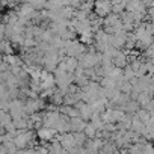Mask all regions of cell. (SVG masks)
<instances>
[{"label": "cell", "instance_id": "cell-1", "mask_svg": "<svg viewBox=\"0 0 154 154\" xmlns=\"http://www.w3.org/2000/svg\"><path fill=\"white\" fill-rule=\"evenodd\" d=\"M98 18H104L112 12V3L110 2H95L94 3V11H92Z\"/></svg>", "mask_w": 154, "mask_h": 154}, {"label": "cell", "instance_id": "cell-2", "mask_svg": "<svg viewBox=\"0 0 154 154\" xmlns=\"http://www.w3.org/2000/svg\"><path fill=\"white\" fill-rule=\"evenodd\" d=\"M86 121H83L80 116L79 118H71L69 119V133H82L86 127Z\"/></svg>", "mask_w": 154, "mask_h": 154}, {"label": "cell", "instance_id": "cell-3", "mask_svg": "<svg viewBox=\"0 0 154 154\" xmlns=\"http://www.w3.org/2000/svg\"><path fill=\"white\" fill-rule=\"evenodd\" d=\"M36 137L39 139V140H42V142H48V140H53V137H54V134H56V131L53 130V128H45V127H41L39 130H36Z\"/></svg>", "mask_w": 154, "mask_h": 154}, {"label": "cell", "instance_id": "cell-4", "mask_svg": "<svg viewBox=\"0 0 154 154\" xmlns=\"http://www.w3.org/2000/svg\"><path fill=\"white\" fill-rule=\"evenodd\" d=\"M59 143H60V146H62L65 151H68V149L74 148V146H75V142H74L72 133H65V134H62V137H60Z\"/></svg>", "mask_w": 154, "mask_h": 154}, {"label": "cell", "instance_id": "cell-5", "mask_svg": "<svg viewBox=\"0 0 154 154\" xmlns=\"http://www.w3.org/2000/svg\"><path fill=\"white\" fill-rule=\"evenodd\" d=\"M112 65L113 66H116V68H125L127 65H128V62H127V56L124 54V51L122 50H119L118 51V54L112 59Z\"/></svg>", "mask_w": 154, "mask_h": 154}, {"label": "cell", "instance_id": "cell-6", "mask_svg": "<svg viewBox=\"0 0 154 154\" xmlns=\"http://www.w3.org/2000/svg\"><path fill=\"white\" fill-rule=\"evenodd\" d=\"M14 45L8 41V39H2L0 41V56H9L14 54Z\"/></svg>", "mask_w": 154, "mask_h": 154}, {"label": "cell", "instance_id": "cell-7", "mask_svg": "<svg viewBox=\"0 0 154 154\" xmlns=\"http://www.w3.org/2000/svg\"><path fill=\"white\" fill-rule=\"evenodd\" d=\"M94 41H95V44H107L109 45V35H106V32L101 29L94 33Z\"/></svg>", "mask_w": 154, "mask_h": 154}, {"label": "cell", "instance_id": "cell-8", "mask_svg": "<svg viewBox=\"0 0 154 154\" xmlns=\"http://www.w3.org/2000/svg\"><path fill=\"white\" fill-rule=\"evenodd\" d=\"M63 62H65V69H66V72H71V74L75 71L77 66H79V65H77V59H75V57H65Z\"/></svg>", "mask_w": 154, "mask_h": 154}, {"label": "cell", "instance_id": "cell-9", "mask_svg": "<svg viewBox=\"0 0 154 154\" xmlns=\"http://www.w3.org/2000/svg\"><path fill=\"white\" fill-rule=\"evenodd\" d=\"M110 3H112V14L119 15L121 12L125 11V5H127V2H110Z\"/></svg>", "mask_w": 154, "mask_h": 154}, {"label": "cell", "instance_id": "cell-10", "mask_svg": "<svg viewBox=\"0 0 154 154\" xmlns=\"http://www.w3.org/2000/svg\"><path fill=\"white\" fill-rule=\"evenodd\" d=\"M62 101H63V95L56 89V92L50 97V104H53L54 107H59V106H62Z\"/></svg>", "mask_w": 154, "mask_h": 154}, {"label": "cell", "instance_id": "cell-11", "mask_svg": "<svg viewBox=\"0 0 154 154\" xmlns=\"http://www.w3.org/2000/svg\"><path fill=\"white\" fill-rule=\"evenodd\" d=\"M72 137H74V142H75V146H82V148H83V145H85V142L88 140L83 131H82V133H72Z\"/></svg>", "mask_w": 154, "mask_h": 154}, {"label": "cell", "instance_id": "cell-12", "mask_svg": "<svg viewBox=\"0 0 154 154\" xmlns=\"http://www.w3.org/2000/svg\"><path fill=\"white\" fill-rule=\"evenodd\" d=\"M83 133H85V136H86V139H94L95 137V134H97V130L88 122L86 124V127H85V130H83Z\"/></svg>", "mask_w": 154, "mask_h": 154}, {"label": "cell", "instance_id": "cell-13", "mask_svg": "<svg viewBox=\"0 0 154 154\" xmlns=\"http://www.w3.org/2000/svg\"><path fill=\"white\" fill-rule=\"evenodd\" d=\"M5 39V24L0 23V41Z\"/></svg>", "mask_w": 154, "mask_h": 154}, {"label": "cell", "instance_id": "cell-14", "mask_svg": "<svg viewBox=\"0 0 154 154\" xmlns=\"http://www.w3.org/2000/svg\"><path fill=\"white\" fill-rule=\"evenodd\" d=\"M24 154H38L35 148H26L24 149Z\"/></svg>", "mask_w": 154, "mask_h": 154}, {"label": "cell", "instance_id": "cell-15", "mask_svg": "<svg viewBox=\"0 0 154 154\" xmlns=\"http://www.w3.org/2000/svg\"><path fill=\"white\" fill-rule=\"evenodd\" d=\"M2 62H3V59H2V56H0V65H2Z\"/></svg>", "mask_w": 154, "mask_h": 154}]
</instances>
